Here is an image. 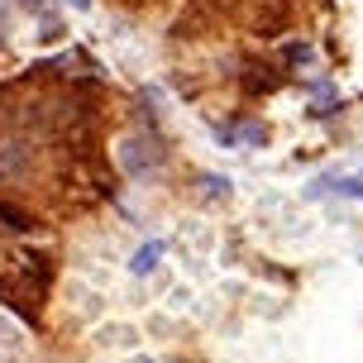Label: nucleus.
<instances>
[{"label": "nucleus", "mask_w": 363, "mask_h": 363, "mask_svg": "<svg viewBox=\"0 0 363 363\" xmlns=\"http://www.w3.org/2000/svg\"><path fill=\"white\" fill-rule=\"evenodd\" d=\"M158 258H163V239L144 244V249L134 254V263H129V268H134V272H153V268H158Z\"/></svg>", "instance_id": "f03ea898"}, {"label": "nucleus", "mask_w": 363, "mask_h": 363, "mask_svg": "<svg viewBox=\"0 0 363 363\" xmlns=\"http://www.w3.org/2000/svg\"><path fill=\"white\" fill-rule=\"evenodd\" d=\"M34 5H43V0H34Z\"/></svg>", "instance_id": "20e7f679"}, {"label": "nucleus", "mask_w": 363, "mask_h": 363, "mask_svg": "<svg viewBox=\"0 0 363 363\" xmlns=\"http://www.w3.org/2000/svg\"><path fill=\"white\" fill-rule=\"evenodd\" d=\"M311 196H354L363 201V177H325L311 186Z\"/></svg>", "instance_id": "f257e3e1"}, {"label": "nucleus", "mask_w": 363, "mask_h": 363, "mask_svg": "<svg viewBox=\"0 0 363 363\" xmlns=\"http://www.w3.org/2000/svg\"><path fill=\"white\" fill-rule=\"evenodd\" d=\"M0 220H5V225H15V230H24V225H29V220L19 216L15 206H5V201H0Z\"/></svg>", "instance_id": "7ed1b4c3"}]
</instances>
